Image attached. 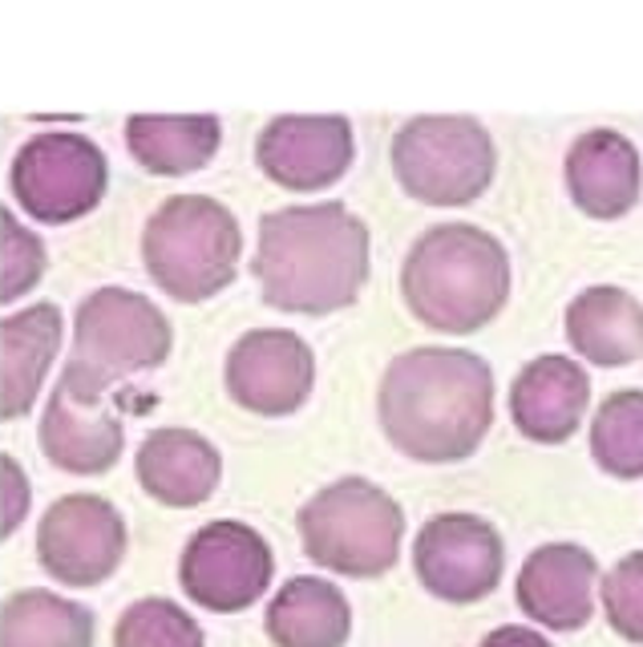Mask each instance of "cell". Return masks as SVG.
Wrapping results in <instances>:
<instances>
[{
    "instance_id": "cell-5",
    "label": "cell",
    "mask_w": 643,
    "mask_h": 647,
    "mask_svg": "<svg viewBox=\"0 0 643 647\" xmlns=\"http://www.w3.org/2000/svg\"><path fill=\"white\" fill-rule=\"evenodd\" d=\"M405 515L368 478H340L300 506V543L316 567L344 579H380L401 559Z\"/></svg>"
},
{
    "instance_id": "cell-8",
    "label": "cell",
    "mask_w": 643,
    "mask_h": 647,
    "mask_svg": "<svg viewBox=\"0 0 643 647\" xmlns=\"http://www.w3.org/2000/svg\"><path fill=\"white\" fill-rule=\"evenodd\" d=\"M110 166L102 147L74 130L33 134L13 154L9 191L29 219L61 227L89 215L105 199Z\"/></svg>"
},
{
    "instance_id": "cell-18",
    "label": "cell",
    "mask_w": 643,
    "mask_h": 647,
    "mask_svg": "<svg viewBox=\"0 0 643 647\" xmlns=\"http://www.w3.org/2000/svg\"><path fill=\"white\" fill-rule=\"evenodd\" d=\"M134 473L154 502L171 510H194L215 494L223 478V457L203 433L162 426L142 437L134 454Z\"/></svg>"
},
{
    "instance_id": "cell-23",
    "label": "cell",
    "mask_w": 643,
    "mask_h": 647,
    "mask_svg": "<svg viewBox=\"0 0 643 647\" xmlns=\"http://www.w3.org/2000/svg\"><path fill=\"white\" fill-rule=\"evenodd\" d=\"M98 619L58 591L25 587L0 604V647H93Z\"/></svg>"
},
{
    "instance_id": "cell-19",
    "label": "cell",
    "mask_w": 643,
    "mask_h": 647,
    "mask_svg": "<svg viewBox=\"0 0 643 647\" xmlns=\"http://www.w3.org/2000/svg\"><path fill=\"white\" fill-rule=\"evenodd\" d=\"M61 337H65V316L58 304H29L4 316L0 324V417L4 421H21L37 405Z\"/></svg>"
},
{
    "instance_id": "cell-15",
    "label": "cell",
    "mask_w": 643,
    "mask_h": 647,
    "mask_svg": "<svg viewBox=\"0 0 643 647\" xmlns=\"http://www.w3.org/2000/svg\"><path fill=\"white\" fill-rule=\"evenodd\" d=\"M595 587H600V562L587 546L542 543L518 571L514 604L539 627L579 632L595 616Z\"/></svg>"
},
{
    "instance_id": "cell-13",
    "label": "cell",
    "mask_w": 643,
    "mask_h": 647,
    "mask_svg": "<svg viewBox=\"0 0 643 647\" xmlns=\"http://www.w3.org/2000/svg\"><path fill=\"white\" fill-rule=\"evenodd\" d=\"M223 384L239 409L255 417H292L312 397L316 360L300 332L251 328L231 344L223 365Z\"/></svg>"
},
{
    "instance_id": "cell-4",
    "label": "cell",
    "mask_w": 643,
    "mask_h": 647,
    "mask_svg": "<svg viewBox=\"0 0 643 647\" xmlns=\"http://www.w3.org/2000/svg\"><path fill=\"white\" fill-rule=\"evenodd\" d=\"M243 236L219 199L171 194L147 219L142 264L178 304H203L235 280Z\"/></svg>"
},
{
    "instance_id": "cell-10",
    "label": "cell",
    "mask_w": 643,
    "mask_h": 647,
    "mask_svg": "<svg viewBox=\"0 0 643 647\" xmlns=\"http://www.w3.org/2000/svg\"><path fill=\"white\" fill-rule=\"evenodd\" d=\"M272 574H276V559L267 538L255 527L231 518L194 530L178 559L182 595L215 616H235L260 604Z\"/></svg>"
},
{
    "instance_id": "cell-11",
    "label": "cell",
    "mask_w": 643,
    "mask_h": 647,
    "mask_svg": "<svg viewBox=\"0 0 643 647\" xmlns=\"http://www.w3.org/2000/svg\"><path fill=\"white\" fill-rule=\"evenodd\" d=\"M126 518L102 494H65L41 515L37 562L53 583L98 587L126 559Z\"/></svg>"
},
{
    "instance_id": "cell-21",
    "label": "cell",
    "mask_w": 643,
    "mask_h": 647,
    "mask_svg": "<svg viewBox=\"0 0 643 647\" xmlns=\"http://www.w3.org/2000/svg\"><path fill=\"white\" fill-rule=\"evenodd\" d=\"M264 632L276 647H344L352 635V607L337 583L295 574L272 595Z\"/></svg>"
},
{
    "instance_id": "cell-9",
    "label": "cell",
    "mask_w": 643,
    "mask_h": 647,
    "mask_svg": "<svg viewBox=\"0 0 643 647\" xmlns=\"http://www.w3.org/2000/svg\"><path fill=\"white\" fill-rule=\"evenodd\" d=\"M175 348L171 320L154 300L130 288H98L74 312V360L105 381L154 372Z\"/></svg>"
},
{
    "instance_id": "cell-12",
    "label": "cell",
    "mask_w": 643,
    "mask_h": 647,
    "mask_svg": "<svg viewBox=\"0 0 643 647\" xmlns=\"http://www.w3.org/2000/svg\"><path fill=\"white\" fill-rule=\"evenodd\" d=\"M413 571L441 604H482L506 571V543L478 515H438L413 538Z\"/></svg>"
},
{
    "instance_id": "cell-6",
    "label": "cell",
    "mask_w": 643,
    "mask_h": 647,
    "mask_svg": "<svg viewBox=\"0 0 643 647\" xmlns=\"http://www.w3.org/2000/svg\"><path fill=\"white\" fill-rule=\"evenodd\" d=\"M494 138L469 114L409 118L393 138L401 191L429 206H466L494 182Z\"/></svg>"
},
{
    "instance_id": "cell-3",
    "label": "cell",
    "mask_w": 643,
    "mask_h": 647,
    "mask_svg": "<svg viewBox=\"0 0 643 647\" xmlns=\"http://www.w3.org/2000/svg\"><path fill=\"white\" fill-rule=\"evenodd\" d=\"M405 308L433 332L469 337L510 300V255L502 239L474 223H438L401 264Z\"/></svg>"
},
{
    "instance_id": "cell-24",
    "label": "cell",
    "mask_w": 643,
    "mask_h": 647,
    "mask_svg": "<svg viewBox=\"0 0 643 647\" xmlns=\"http://www.w3.org/2000/svg\"><path fill=\"white\" fill-rule=\"evenodd\" d=\"M591 457L607 478H643V389H615L591 417Z\"/></svg>"
},
{
    "instance_id": "cell-17",
    "label": "cell",
    "mask_w": 643,
    "mask_h": 647,
    "mask_svg": "<svg viewBox=\"0 0 643 647\" xmlns=\"http://www.w3.org/2000/svg\"><path fill=\"white\" fill-rule=\"evenodd\" d=\"M567 191L591 219H619L640 203L643 162L628 134L587 130L567 150Z\"/></svg>"
},
{
    "instance_id": "cell-29",
    "label": "cell",
    "mask_w": 643,
    "mask_h": 647,
    "mask_svg": "<svg viewBox=\"0 0 643 647\" xmlns=\"http://www.w3.org/2000/svg\"><path fill=\"white\" fill-rule=\"evenodd\" d=\"M478 647H555V644H551L542 632H534V627H522V623H502V627H494V632L486 635Z\"/></svg>"
},
{
    "instance_id": "cell-22",
    "label": "cell",
    "mask_w": 643,
    "mask_h": 647,
    "mask_svg": "<svg viewBox=\"0 0 643 647\" xmlns=\"http://www.w3.org/2000/svg\"><path fill=\"white\" fill-rule=\"evenodd\" d=\"M223 126L215 114H134L126 150L150 175H194L215 158Z\"/></svg>"
},
{
    "instance_id": "cell-28",
    "label": "cell",
    "mask_w": 643,
    "mask_h": 647,
    "mask_svg": "<svg viewBox=\"0 0 643 647\" xmlns=\"http://www.w3.org/2000/svg\"><path fill=\"white\" fill-rule=\"evenodd\" d=\"M33 506V485L21 470V461L13 454L0 457V534L9 538L21 530V522L29 518Z\"/></svg>"
},
{
    "instance_id": "cell-25",
    "label": "cell",
    "mask_w": 643,
    "mask_h": 647,
    "mask_svg": "<svg viewBox=\"0 0 643 647\" xmlns=\"http://www.w3.org/2000/svg\"><path fill=\"white\" fill-rule=\"evenodd\" d=\"M114 647H206V639L194 616L162 595H147L117 616Z\"/></svg>"
},
{
    "instance_id": "cell-2",
    "label": "cell",
    "mask_w": 643,
    "mask_h": 647,
    "mask_svg": "<svg viewBox=\"0 0 643 647\" xmlns=\"http://www.w3.org/2000/svg\"><path fill=\"white\" fill-rule=\"evenodd\" d=\"M251 271L264 304L328 316L356 304L368 280V227L344 203L279 206L260 223Z\"/></svg>"
},
{
    "instance_id": "cell-1",
    "label": "cell",
    "mask_w": 643,
    "mask_h": 647,
    "mask_svg": "<svg viewBox=\"0 0 643 647\" xmlns=\"http://www.w3.org/2000/svg\"><path fill=\"white\" fill-rule=\"evenodd\" d=\"M377 421L389 445L409 461H466L494 426V368L469 348H409L393 356L380 377Z\"/></svg>"
},
{
    "instance_id": "cell-7",
    "label": "cell",
    "mask_w": 643,
    "mask_h": 647,
    "mask_svg": "<svg viewBox=\"0 0 643 647\" xmlns=\"http://www.w3.org/2000/svg\"><path fill=\"white\" fill-rule=\"evenodd\" d=\"M110 384L114 381L98 377L74 356L65 360L37 426L41 454L53 470L98 478L117 466L126 449V426H122V413L110 405Z\"/></svg>"
},
{
    "instance_id": "cell-26",
    "label": "cell",
    "mask_w": 643,
    "mask_h": 647,
    "mask_svg": "<svg viewBox=\"0 0 643 647\" xmlns=\"http://www.w3.org/2000/svg\"><path fill=\"white\" fill-rule=\"evenodd\" d=\"M600 604L612 632L643 647V550H631L600 579Z\"/></svg>"
},
{
    "instance_id": "cell-20",
    "label": "cell",
    "mask_w": 643,
    "mask_h": 647,
    "mask_svg": "<svg viewBox=\"0 0 643 647\" xmlns=\"http://www.w3.org/2000/svg\"><path fill=\"white\" fill-rule=\"evenodd\" d=\"M567 340L600 368L635 365L643 356V304L615 283H595L567 304Z\"/></svg>"
},
{
    "instance_id": "cell-16",
    "label": "cell",
    "mask_w": 643,
    "mask_h": 647,
    "mask_svg": "<svg viewBox=\"0 0 643 647\" xmlns=\"http://www.w3.org/2000/svg\"><path fill=\"white\" fill-rule=\"evenodd\" d=\"M591 405V377L575 356H534L510 384V421L534 445L570 442Z\"/></svg>"
},
{
    "instance_id": "cell-14",
    "label": "cell",
    "mask_w": 643,
    "mask_h": 647,
    "mask_svg": "<svg viewBox=\"0 0 643 647\" xmlns=\"http://www.w3.org/2000/svg\"><path fill=\"white\" fill-rule=\"evenodd\" d=\"M356 158L352 122L340 114H279L255 138V162L283 191H324Z\"/></svg>"
},
{
    "instance_id": "cell-27",
    "label": "cell",
    "mask_w": 643,
    "mask_h": 647,
    "mask_svg": "<svg viewBox=\"0 0 643 647\" xmlns=\"http://www.w3.org/2000/svg\"><path fill=\"white\" fill-rule=\"evenodd\" d=\"M0 248H4V264H0V300L16 304L25 292L37 288L45 276V243L33 236L29 227H21L16 215L4 206L0 215Z\"/></svg>"
}]
</instances>
